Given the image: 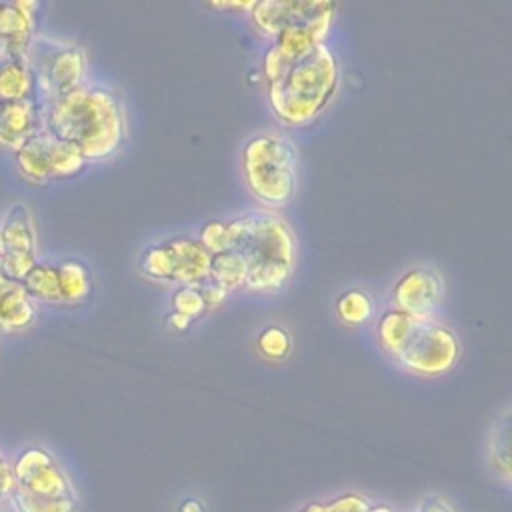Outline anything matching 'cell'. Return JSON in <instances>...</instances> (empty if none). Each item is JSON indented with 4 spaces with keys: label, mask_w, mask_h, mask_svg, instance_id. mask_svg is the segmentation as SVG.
Instances as JSON below:
<instances>
[{
    "label": "cell",
    "mask_w": 512,
    "mask_h": 512,
    "mask_svg": "<svg viewBox=\"0 0 512 512\" xmlns=\"http://www.w3.org/2000/svg\"><path fill=\"white\" fill-rule=\"evenodd\" d=\"M300 512H326V508H324V504H308L306 508H302Z\"/></svg>",
    "instance_id": "4dcf8cb0"
},
{
    "label": "cell",
    "mask_w": 512,
    "mask_h": 512,
    "mask_svg": "<svg viewBox=\"0 0 512 512\" xmlns=\"http://www.w3.org/2000/svg\"><path fill=\"white\" fill-rule=\"evenodd\" d=\"M206 250L208 254H218L226 250V222L220 220H210L200 228V234L196 238Z\"/></svg>",
    "instance_id": "cb8c5ba5"
},
{
    "label": "cell",
    "mask_w": 512,
    "mask_h": 512,
    "mask_svg": "<svg viewBox=\"0 0 512 512\" xmlns=\"http://www.w3.org/2000/svg\"><path fill=\"white\" fill-rule=\"evenodd\" d=\"M378 340L404 370L420 376L444 374L460 358L456 332L436 318L386 310L378 320Z\"/></svg>",
    "instance_id": "277c9868"
},
{
    "label": "cell",
    "mask_w": 512,
    "mask_h": 512,
    "mask_svg": "<svg viewBox=\"0 0 512 512\" xmlns=\"http://www.w3.org/2000/svg\"><path fill=\"white\" fill-rule=\"evenodd\" d=\"M368 512H392V510L384 504H376V506H368Z\"/></svg>",
    "instance_id": "1f68e13d"
},
{
    "label": "cell",
    "mask_w": 512,
    "mask_h": 512,
    "mask_svg": "<svg viewBox=\"0 0 512 512\" xmlns=\"http://www.w3.org/2000/svg\"><path fill=\"white\" fill-rule=\"evenodd\" d=\"M208 280L224 292L246 288V264L232 250L212 254Z\"/></svg>",
    "instance_id": "ac0fdd59"
},
{
    "label": "cell",
    "mask_w": 512,
    "mask_h": 512,
    "mask_svg": "<svg viewBox=\"0 0 512 512\" xmlns=\"http://www.w3.org/2000/svg\"><path fill=\"white\" fill-rule=\"evenodd\" d=\"M242 174L252 196L266 206H284L298 186V152L280 134H256L242 146Z\"/></svg>",
    "instance_id": "8992f818"
},
{
    "label": "cell",
    "mask_w": 512,
    "mask_h": 512,
    "mask_svg": "<svg viewBox=\"0 0 512 512\" xmlns=\"http://www.w3.org/2000/svg\"><path fill=\"white\" fill-rule=\"evenodd\" d=\"M368 502L358 494H344L332 502H328L324 508L326 512H368Z\"/></svg>",
    "instance_id": "d4e9b609"
},
{
    "label": "cell",
    "mask_w": 512,
    "mask_h": 512,
    "mask_svg": "<svg viewBox=\"0 0 512 512\" xmlns=\"http://www.w3.org/2000/svg\"><path fill=\"white\" fill-rule=\"evenodd\" d=\"M4 260V240H2V232H0V264Z\"/></svg>",
    "instance_id": "d6a6232c"
},
{
    "label": "cell",
    "mask_w": 512,
    "mask_h": 512,
    "mask_svg": "<svg viewBox=\"0 0 512 512\" xmlns=\"http://www.w3.org/2000/svg\"><path fill=\"white\" fill-rule=\"evenodd\" d=\"M56 266L62 304H80L84 302L94 288L90 268L78 258H64Z\"/></svg>",
    "instance_id": "e0dca14e"
},
{
    "label": "cell",
    "mask_w": 512,
    "mask_h": 512,
    "mask_svg": "<svg viewBox=\"0 0 512 512\" xmlns=\"http://www.w3.org/2000/svg\"><path fill=\"white\" fill-rule=\"evenodd\" d=\"M24 290L34 302H50V304H62L60 294V282L58 272L54 264H42L38 262L22 280Z\"/></svg>",
    "instance_id": "d6986e66"
},
{
    "label": "cell",
    "mask_w": 512,
    "mask_h": 512,
    "mask_svg": "<svg viewBox=\"0 0 512 512\" xmlns=\"http://www.w3.org/2000/svg\"><path fill=\"white\" fill-rule=\"evenodd\" d=\"M172 306L176 314H182L190 322L206 312V302L198 286H178L172 294Z\"/></svg>",
    "instance_id": "7402d4cb"
},
{
    "label": "cell",
    "mask_w": 512,
    "mask_h": 512,
    "mask_svg": "<svg viewBox=\"0 0 512 512\" xmlns=\"http://www.w3.org/2000/svg\"><path fill=\"white\" fill-rule=\"evenodd\" d=\"M38 96L28 56L0 64V104Z\"/></svg>",
    "instance_id": "2e32d148"
},
{
    "label": "cell",
    "mask_w": 512,
    "mask_h": 512,
    "mask_svg": "<svg viewBox=\"0 0 512 512\" xmlns=\"http://www.w3.org/2000/svg\"><path fill=\"white\" fill-rule=\"evenodd\" d=\"M198 290H200V294H202V298H204V302H206V308H208V306H218V304L226 298V294H228V292H224L222 288H218L216 284H212L210 280H206L204 284H200Z\"/></svg>",
    "instance_id": "484cf974"
},
{
    "label": "cell",
    "mask_w": 512,
    "mask_h": 512,
    "mask_svg": "<svg viewBox=\"0 0 512 512\" xmlns=\"http://www.w3.org/2000/svg\"><path fill=\"white\" fill-rule=\"evenodd\" d=\"M508 414H504L502 422L496 424L494 434H492V444H490V456L494 466L500 470L502 476L508 478L510 472V450H508Z\"/></svg>",
    "instance_id": "603a6c76"
},
{
    "label": "cell",
    "mask_w": 512,
    "mask_h": 512,
    "mask_svg": "<svg viewBox=\"0 0 512 512\" xmlns=\"http://www.w3.org/2000/svg\"><path fill=\"white\" fill-rule=\"evenodd\" d=\"M36 2H0V60L28 56L36 36Z\"/></svg>",
    "instance_id": "4fadbf2b"
},
{
    "label": "cell",
    "mask_w": 512,
    "mask_h": 512,
    "mask_svg": "<svg viewBox=\"0 0 512 512\" xmlns=\"http://www.w3.org/2000/svg\"><path fill=\"white\" fill-rule=\"evenodd\" d=\"M444 294V278L436 268L412 266L392 286V310L416 318H434L444 302Z\"/></svg>",
    "instance_id": "7c38bea8"
},
{
    "label": "cell",
    "mask_w": 512,
    "mask_h": 512,
    "mask_svg": "<svg viewBox=\"0 0 512 512\" xmlns=\"http://www.w3.org/2000/svg\"><path fill=\"white\" fill-rule=\"evenodd\" d=\"M138 266L144 276L158 282L200 286L208 280L210 254L196 238L178 236L148 246Z\"/></svg>",
    "instance_id": "ba28073f"
},
{
    "label": "cell",
    "mask_w": 512,
    "mask_h": 512,
    "mask_svg": "<svg viewBox=\"0 0 512 512\" xmlns=\"http://www.w3.org/2000/svg\"><path fill=\"white\" fill-rule=\"evenodd\" d=\"M418 512H452V508L440 500H426Z\"/></svg>",
    "instance_id": "83f0119b"
},
{
    "label": "cell",
    "mask_w": 512,
    "mask_h": 512,
    "mask_svg": "<svg viewBox=\"0 0 512 512\" xmlns=\"http://www.w3.org/2000/svg\"><path fill=\"white\" fill-rule=\"evenodd\" d=\"M36 94L50 104L86 84V52L80 44L36 34L28 48Z\"/></svg>",
    "instance_id": "52a82bcc"
},
{
    "label": "cell",
    "mask_w": 512,
    "mask_h": 512,
    "mask_svg": "<svg viewBox=\"0 0 512 512\" xmlns=\"http://www.w3.org/2000/svg\"><path fill=\"white\" fill-rule=\"evenodd\" d=\"M336 14L334 2H294V0H264L254 2L250 18L254 26L270 40L280 34H310L324 42Z\"/></svg>",
    "instance_id": "9c48e42d"
},
{
    "label": "cell",
    "mask_w": 512,
    "mask_h": 512,
    "mask_svg": "<svg viewBox=\"0 0 512 512\" xmlns=\"http://www.w3.org/2000/svg\"><path fill=\"white\" fill-rule=\"evenodd\" d=\"M12 490V472H10V462L4 458L0 452V500L8 498Z\"/></svg>",
    "instance_id": "4316f807"
},
{
    "label": "cell",
    "mask_w": 512,
    "mask_h": 512,
    "mask_svg": "<svg viewBox=\"0 0 512 512\" xmlns=\"http://www.w3.org/2000/svg\"><path fill=\"white\" fill-rule=\"evenodd\" d=\"M258 350L270 360H280L290 352V334L282 326H266L256 338Z\"/></svg>",
    "instance_id": "44dd1931"
},
{
    "label": "cell",
    "mask_w": 512,
    "mask_h": 512,
    "mask_svg": "<svg viewBox=\"0 0 512 512\" xmlns=\"http://www.w3.org/2000/svg\"><path fill=\"white\" fill-rule=\"evenodd\" d=\"M168 324H170L174 330H178V332H180V330H186V328H188L192 322H190L188 318H184L182 314H176V312H172V314L168 316Z\"/></svg>",
    "instance_id": "f1b7e54d"
},
{
    "label": "cell",
    "mask_w": 512,
    "mask_h": 512,
    "mask_svg": "<svg viewBox=\"0 0 512 512\" xmlns=\"http://www.w3.org/2000/svg\"><path fill=\"white\" fill-rule=\"evenodd\" d=\"M226 250L246 264V290L274 292L292 276L296 266V236L276 212L260 208L226 222Z\"/></svg>",
    "instance_id": "3957f363"
},
{
    "label": "cell",
    "mask_w": 512,
    "mask_h": 512,
    "mask_svg": "<svg viewBox=\"0 0 512 512\" xmlns=\"http://www.w3.org/2000/svg\"><path fill=\"white\" fill-rule=\"evenodd\" d=\"M44 130L72 144L86 162L106 160L126 140L124 104L110 88L82 84L44 106Z\"/></svg>",
    "instance_id": "7a4b0ae2"
},
{
    "label": "cell",
    "mask_w": 512,
    "mask_h": 512,
    "mask_svg": "<svg viewBox=\"0 0 512 512\" xmlns=\"http://www.w3.org/2000/svg\"><path fill=\"white\" fill-rule=\"evenodd\" d=\"M0 512H2V510H0Z\"/></svg>",
    "instance_id": "836d02e7"
},
{
    "label": "cell",
    "mask_w": 512,
    "mask_h": 512,
    "mask_svg": "<svg viewBox=\"0 0 512 512\" xmlns=\"http://www.w3.org/2000/svg\"><path fill=\"white\" fill-rule=\"evenodd\" d=\"M4 240V260L0 274L22 282L24 276L38 264L36 258V230L32 214L26 204H12L0 224Z\"/></svg>",
    "instance_id": "8fae6325"
},
{
    "label": "cell",
    "mask_w": 512,
    "mask_h": 512,
    "mask_svg": "<svg viewBox=\"0 0 512 512\" xmlns=\"http://www.w3.org/2000/svg\"><path fill=\"white\" fill-rule=\"evenodd\" d=\"M16 164L28 182L46 184L80 174L88 162L72 144L42 130L16 150Z\"/></svg>",
    "instance_id": "30bf717a"
},
{
    "label": "cell",
    "mask_w": 512,
    "mask_h": 512,
    "mask_svg": "<svg viewBox=\"0 0 512 512\" xmlns=\"http://www.w3.org/2000/svg\"><path fill=\"white\" fill-rule=\"evenodd\" d=\"M44 130V104L38 96L0 104V144L18 150Z\"/></svg>",
    "instance_id": "5bb4252c"
},
{
    "label": "cell",
    "mask_w": 512,
    "mask_h": 512,
    "mask_svg": "<svg viewBox=\"0 0 512 512\" xmlns=\"http://www.w3.org/2000/svg\"><path fill=\"white\" fill-rule=\"evenodd\" d=\"M36 316V302L28 296L22 282L0 274V330L22 332L34 324Z\"/></svg>",
    "instance_id": "9a60e30c"
},
{
    "label": "cell",
    "mask_w": 512,
    "mask_h": 512,
    "mask_svg": "<svg viewBox=\"0 0 512 512\" xmlns=\"http://www.w3.org/2000/svg\"><path fill=\"white\" fill-rule=\"evenodd\" d=\"M180 512H202V506H200V502H196V500H186V502L182 504Z\"/></svg>",
    "instance_id": "f546056e"
},
{
    "label": "cell",
    "mask_w": 512,
    "mask_h": 512,
    "mask_svg": "<svg viewBox=\"0 0 512 512\" xmlns=\"http://www.w3.org/2000/svg\"><path fill=\"white\" fill-rule=\"evenodd\" d=\"M374 308V298L360 288H348L336 300V314L346 324H364L374 316Z\"/></svg>",
    "instance_id": "ffe728a7"
},
{
    "label": "cell",
    "mask_w": 512,
    "mask_h": 512,
    "mask_svg": "<svg viewBox=\"0 0 512 512\" xmlns=\"http://www.w3.org/2000/svg\"><path fill=\"white\" fill-rule=\"evenodd\" d=\"M12 490L8 494L14 512H76L78 498L68 474L56 458L28 446L10 462Z\"/></svg>",
    "instance_id": "5b68a950"
},
{
    "label": "cell",
    "mask_w": 512,
    "mask_h": 512,
    "mask_svg": "<svg viewBox=\"0 0 512 512\" xmlns=\"http://www.w3.org/2000/svg\"><path fill=\"white\" fill-rule=\"evenodd\" d=\"M262 72L272 114L286 126H306L334 100L340 64L326 42L300 56H282L272 46L264 52Z\"/></svg>",
    "instance_id": "6da1fadb"
}]
</instances>
